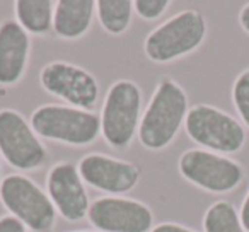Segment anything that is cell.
Segmentation results:
<instances>
[{
    "label": "cell",
    "instance_id": "6da1fadb",
    "mask_svg": "<svg viewBox=\"0 0 249 232\" xmlns=\"http://www.w3.org/2000/svg\"><path fill=\"white\" fill-rule=\"evenodd\" d=\"M188 111V96L183 87L173 79L160 80L140 120L139 140L142 145L149 150L169 145L186 120Z\"/></svg>",
    "mask_w": 249,
    "mask_h": 232
},
{
    "label": "cell",
    "instance_id": "7a4b0ae2",
    "mask_svg": "<svg viewBox=\"0 0 249 232\" xmlns=\"http://www.w3.org/2000/svg\"><path fill=\"white\" fill-rule=\"evenodd\" d=\"M207 36V21L195 9L181 11L156 28L143 43L149 60L169 63L198 50Z\"/></svg>",
    "mask_w": 249,
    "mask_h": 232
},
{
    "label": "cell",
    "instance_id": "3957f363",
    "mask_svg": "<svg viewBox=\"0 0 249 232\" xmlns=\"http://www.w3.org/2000/svg\"><path fill=\"white\" fill-rule=\"evenodd\" d=\"M29 125L38 137L82 147L99 137L101 116L80 107L45 104L35 109Z\"/></svg>",
    "mask_w": 249,
    "mask_h": 232
},
{
    "label": "cell",
    "instance_id": "277c9868",
    "mask_svg": "<svg viewBox=\"0 0 249 232\" xmlns=\"http://www.w3.org/2000/svg\"><path fill=\"white\" fill-rule=\"evenodd\" d=\"M142 90L132 80H116L104 97L101 133L114 149H126L140 126Z\"/></svg>",
    "mask_w": 249,
    "mask_h": 232
},
{
    "label": "cell",
    "instance_id": "5b68a950",
    "mask_svg": "<svg viewBox=\"0 0 249 232\" xmlns=\"http://www.w3.org/2000/svg\"><path fill=\"white\" fill-rule=\"evenodd\" d=\"M184 128L195 143L215 154H235L246 143L244 126L234 116L208 104L190 107Z\"/></svg>",
    "mask_w": 249,
    "mask_h": 232
},
{
    "label": "cell",
    "instance_id": "8992f818",
    "mask_svg": "<svg viewBox=\"0 0 249 232\" xmlns=\"http://www.w3.org/2000/svg\"><path fill=\"white\" fill-rule=\"evenodd\" d=\"M0 200L12 217L35 232L48 231L56 218L50 196L28 176L9 174L0 181Z\"/></svg>",
    "mask_w": 249,
    "mask_h": 232
},
{
    "label": "cell",
    "instance_id": "52a82bcc",
    "mask_svg": "<svg viewBox=\"0 0 249 232\" xmlns=\"http://www.w3.org/2000/svg\"><path fill=\"white\" fill-rule=\"evenodd\" d=\"M178 166L184 179L210 193H227L237 188L244 179L241 164L203 149L186 150L179 157Z\"/></svg>",
    "mask_w": 249,
    "mask_h": 232
},
{
    "label": "cell",
    "instance_id": "ba28073f",
    "mask_svg": "<svg viewBox=\"0 0 249 232\" xmlns=\"http://www.w3.org/2000/svg\"><path fill=\"white\" fill-rule=\"evenodd\" d=\"M0 154L19 171L38 169L48 157L31 125L14 109H0Z\"/></svg>",
    "mask_w": 249,
    "mask_h": 232
},
{
    "label": "cell",
    "instance_id": "9c48e42d",
    "mask_svg": "<svg viewBox=\"0 0 249 232\" xmlns=\"http://www.w3.org/2000/svg\"><path fill=\"white\" fill-rule=\"evenodd\" d=\"M87 217L101 232H150L154 229L152 210L132 198H97L90 203Z\"/></svg>",
    "mask_w": 249,
    "mask_h": 232
},
{
    "label": "cell",
    "instance_id": "30bf717a",
    "mask_svg": "<svg viewBox=\"0 0 249 232\" xmlns=\"http://www.w3.org/2000/svg\"><path fill=\"white\" fill-rule=\"evenodd\" d=\"M39 82L46 92L60 97L73 107L90 109L99 96V86L92 73L67 62H52L43 67Z\"/></svg>",
    "mask_w": 249,
    "mask_h": 232
},
{
    "label": "cell",
    "instance_id": "8fae6325",
    "mask_svg": "<svg viewBox=\"0 0 249 232\" xmlns=\"http://www.w3.org/2000/svg\"><path fill=\"white\" fill-rule=\"evenodd\" d=\"M46 191L56 212L69 222L82 220L89 212L90 203L86 186L79 174V167L72 162H56L48 171Z\"/></svg>",
    "mask_w": 249,
    "mask_h": 232
},
{
    "label": "cell",
    "instance_id": "7c38bea8",
    "mask_svg": "<svg viewBox=\"0 0 249 232\" xmlns=\"http://www.w3.org/2000/svg\"><path fill=\"white\" fill-rule=\"evenodd\" d=\"M79 174L89 186L114 196L132 191L140 179V169L135 164L104 154H89L82 157L79 162Z\"/></svg>",
    "mask_w": 249,
    "mask_h": 232
},
{
    "label": "cell",
    "instance_id": "4fadbf2b",
    "mask_svg": "<svg viewBox=\"0 0 249 232\" xmlns=\"http://www.w3.org/2000/svg\"><path fill=\"white\" fill-rule=\"evenodd\" d=\"M31 39L29 33L14 19L0 24V84L12 86L22 79L28 67Z\"/></svg>",
    "mask_w": 249,
    "mask_h": 232
},
{
    "label": "cell",
    "instance_id": "5bb4252c",
    "mask_svg": "<svg viewBox=\"0 0 249 232\" xmlns=\"http://www.w3.org/2000/svg\"><path fill=\"white\" fill-rule=\"evenodd\" d=\"M94 9L92 0H60L55 4L53 31L63 39L80 38L89 31Z\"/></svg>",
    "mask_w": 249,
    "mask_h": 232
},
{
    "label": "cell",
    "instance_id": "9a60e30c",
    "mask_svg": "<svg viewBox=\"0 0 249 232\" xmlns=\"http://www.w3.org/2000/svg\"><path fill=\"white\" fill-rule=\"evenodd\" d=\"M55 4L52 0H18L16 18L31 35H46L53 29Z\"/></svg>",
    "mask_w": 249,
    "mask_h": 232
},
{
    "label": "cell",
    "instance_id": "2e32d148",
    "mask_svg": "<svg viewBox=\"0 0 249 232\" xmlns=\"http://www.w3.org/2000/svg\"><path fill=\"white\" fill-rule=\"evenodd\" d=\"M96 14L104 31L121 35L132 22L133 2L130 0H99L96 2Z\"/></svg>",
    "mask_w": 249,
    "mask_h": 232
},
{
    "label": "cell",
    "instance_id": "e0dca14e",
    "mask_svg": "<svg viewBox=\"0 0 249 232\" xmlns=\"http://www.w3.org/2000/svg\"><path fill=\"white\" fill-rule=\"evenodd\" d=\"M205 232H246L235 207L227 200L210 205L203 217Z\"/></svg>",
    "mask_w": 249,
    "mask_h": 232
},
{
    "label": "cell",
    "instance_id": "ac0fdd59",
    "mask_svg": "<svg viewBox=\"0 0 249 232\" xmlns=\"http://www.w3.org/2000/svg\"><path fill=\"white\" fill-rule=\"evenodd\" d=\"M232 101H234L237 114L249 128V69L241 72L235 79L232 86Z\"/></svg>",
    "mask_w": 249,
    "mask_h": 232
},
{
    "label": "cell",
    "instance_id": "d6986e66",
    "mask_svg": "<svg viewBox=\"0 0 249 232\" xmlns=\"http://www.w3.org/2000/svg\"><path fill=\"white\" fill-rule=\"evenodd\" d=\"M169 0H135L133 2V11L145 21H154L160 18L169 7Z\"/></svg>",
    "mask_w": 249,
    "mask_h": 232
},
{
    "label": "cell",
    "instance_id": "ffe728a7",
    "mask_svg": "<svg viewBox=\"0 0 249 232\" xmlns=\"http://www.w3.org/2000/svg\"><path fill=\"white\" fill-rule=\"evenodd\" d=\"M0 232H28L26 225L12 215H5L0 218Z\"/></svg>",
    "mask_w": 249,
    "mask_h": 232
},
{
    "label": "cell",
    "instance_id": "44dd1931",
    "mask_svg": "<svg viewBox=\"0 0 249 232\" xmlns=\"http://www.w3.org/2000/svg\"><path fill=\"white\" fill-rule=\"evenodd\" d=\"M150 232H196V231H193V229H190V227H184V225L171 224V222H167V224L156 225Z\"/></svg>",
    "mask_w": 249,
    "mask_h": 232
},
{
    "label": "cell",
    "instance_id": "7402d4cb",
    "mask_svg": "<svg viewBox=\"0 0 249 232\" xmlns=\"http://www.w3.org/2000/svg\"><path fill=\"white\" fill-rule=\"evenodd\" d=\"M239 217H241V224H242V227H244V231L249 232V191H248V195H246L244 201H242Z\"/></svg>",
    "mask_w": 249,
    "mask_h": 232
},
{
    "label": "cell",
    "instance_id": "603a6c76",
    "mask_svg": "<svg viewBox=\"0 0 249 232\" xmlns=\"http://www.w3.org/2000/svg\"><path fill=\"white\" fill-rule=\"evenodd\" d=\"M239 24L249 35V4H246L239 12Z\"/></svg>",
    "mask_w": 249,
    "mask_h": 232
},
{
    "label": "cell",
    "instance_id": "cb8c5ba5",
    "mask_svg": "<svg viewBox=\"0 0 249 232\" xmlns=\"http://www.w3.org/2000/svg\"><path fill=\"white\" fill-rule=\"evenodd\" d=\"M77 232H94V231H77Z\"/></svg>",
    "mask_w": 249,
    "mask_h": 232
},
{
    "label": "cell",
    "instance_id": "d4e9b609",
    "mask_svg": "<svg viewBox=\"0 0 249 232\" xmlns=\"http://www.w3.org/2000/svg\"><path fill=\"white\" fill-rule=\"evenodd\" d=\"M0 173H2V166H0Z\"/></svg>",
    "mask_w": 249,
    "mask_h": 232
}]
</instances>
